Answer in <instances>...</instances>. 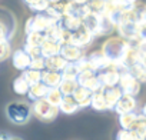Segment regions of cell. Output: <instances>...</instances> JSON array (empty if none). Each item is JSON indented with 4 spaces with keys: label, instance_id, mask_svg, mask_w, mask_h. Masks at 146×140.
Instances as JSON below:
<instances>
[{
    "label": "cell",
    "instance_id": "cell-1",
    "mask_svg": "<svg viewBox=\"0 0 146 140\" xmlns=\"http://www.w3.org/2000/svg\"><path fill=\"white\" fill-rule=\"evenodd\" d=\"M130 46H132V43L127 42L126 39H123L120 36H110L109 39L105 40L100 50L112 64H115L120 70H123L122 63H123V59H125L127 50L130 49Z\"/></svg>",
    "mask_w": 146,
    "mask_h": 140
},
{
    "label": "cell",
    "instance_id": "cell-2",
    "mask_svg": "<svg viewBox=\"0 0 146 140\" xmlns=\"http://www.w3.org/2000/svg\"><path fill=\"white\" fill-rule=\"evenodd\" d=\"M6 117L16 126H23L30 122L33 117L32 103L27 100H13L6 104Z\"/></svg>",
    "mask_w": 146,
    "mask_h": 140
},
{
    "label": "cell",
    "instance_id": "cell-3",
    "mask_svg": "<svg viewBox=\"0 0 146 140\" xmlns=\"http://www.w3.org/2000/svg\"><path fill=\"white\" fill-rule=\"evenodd\" d=\"M59 22L56 19H53L52 16H49L46 12L43 13H36L35 16L29 17L26 24H25V33H30V32H42L46 33L50 27H53L54 24H57Z\"/></svg>",
    "mask_w": 146,
    "mask_h": 140
},
{
    "label": "cell",
    "instance_id": "cell-4",
    "mask_svg": "<svg viewBox=\"0 0 146 140\" xmlns=\"http://www.w3.org/2000/svg\"><path fill=\"white\" fill-rule=\"evenodd\" d=\"M32 110H33V116L36 119H39L40 122H46V123L57 119V116L60 113L59 107L50 104L46 99L32 102Z\"/></svg>",
    "mask_w": 146,
    "mask_h": 140
},
{
    "label": "cell",
    "instance_id": "cell-5",
    "mask_svg": "<svg viewBox=\"0 0 146 140\" xmlns=\"http://www.w3.org/2000/svg\"><path fill=\"white\" fill-rule=\"evenodd\" d=\"M17 22L13 15L6 7H0V40H12L16 33Z\"/></svg>",
    "mask_w": 146,
    "mask_h": 140
},
{
    "label": "cell",
    "instance_id": "cell-6",
    "mask_svg": "<svg viewBox=\"0 0 146 140\" xmlns=\"http://www.w3.org/2000/svg\"><path fill=\"white\" fill-rule=\"evenodd\" d=\"M140 82L129 72V70H122L120 72V80H119V87L123 92V94L129 96H137L140 92Z\"/></svg>",
    "mask_w": 146,
    "mask_h": 140
},
{
    "label": "cell",
    "instance_id": "cell-7",
    "mask_svg": "<svg viewBox=\"0 0 146 140\" xmlns=\"http://www.w3.org/2000/svg\"><path fill=\"white\" fill-rule=\"evenodd\" d=\"M120 72L122 70L112 64L109 66L108 69L102 70V72L98 73L99 76V80H100V85L102 87H113V86H117L119 85V80H120Z\"/></svg>",
    "mask_w": 146,
    "mask_h": 140
},
{
    "label": "cell",
    "instance_id": "cell-8",
    "mask_svg": "<svg viewBox=\"0 0 146 140\" xmlns=\"http://www.w3.org/2000/svg\"><path fill=\"white\" fill-rule=\"evenodd\" d=\"M78 83L79 86L90 90L92 93L98 92L102 89V85H100V80H99V76L96 72H93V70H85V72L79 73L78 76Z\"/></svg>",
    "mask_w": 146,
    "mask_h": 140
},
{
    "label": "cell",
    "instance_id": "cell-9",
    "mask_svg": "<svg viewBox=\"0 0 146 140\" xmlns=\"http://www.w3.org/2000/svg\"><path fill=\"white\" fill-rule=\"evenodd\" d=\"M93 40H95L93 33H92V32H89V30H88L83 24H82L78 30L72 32V39H70V43H72V44H76V46H79V47H82V49L88 47V46H89Z\"/></svg>",
    "mask_w": 146,
    "mask_h": 140
},
{
    "label": "cell",
    "instance_id": "cell-10",
    "mask_svg": "<svg viewBox=\"0 0 146 140\" xmlns=\"http://www.w3.org/2000/svg\"><path fill=\"white\" fill-rule=\"evenodd\" d=\"M86 57L89 60L90 69L93 70V72H96V73H99V72H102V70L108 69L109 66H112V63L105 57V54L102 53V50H95L90 54H86Z\"/></svg>",
    "mask_w": 146,
    "mask_h": 140
},
{
    "label": "cell",
    "instance_id": "cell-11",
    "mask_svg": "<svg viewBox=\"0 0 146 140\" xmlns=\"http://www.w3.org/2000/svg\"><path fill=\"white\" fill-rule=\"evenodd\" d=\"M60 54H62V57L67 63H76L78 60H80L85 56V49H82V47H79L76 44L67 43V44H63L62 46Z\"/></svg>",
    "mask_w": 146,
    "mask_h": 140
},
{
    "label": "cell",
    "instance_id": "cell-12",
    "mask_svg": "<svg viewBox=\"0 0 146 140\" xmlns=\"http://www.w3.org/2000/svg\"><path fill=\"white\" fill-rule=\"evenodd\" d=\"M137 107V102L135 96H129V94H122V97L119 99V102L116 103V106L113 107V110L120 116V114H126V113H132L136 112Z\"/></svg>",
    "mask_w": 146,
    "mask_h": 140
},
{
    "label": "cell",
    "instance_id": "cell-13",
    "mask_svg": "<svg viewBox=\"0 0 146 140\" xmlns=\"http://www.w3.org/2000/svg\"><path fill=\"white\" fill-rule=\"evenodd\" d=\"M30 60L32 57L25 52V49H17L12 53V63L19 72H25L26 69L30 67Z\"/></svg>",
    "mask_w": 146,
    "mask_h": 140
},
{
    "label": "cell",
    "instance_id": "cell-14",
    "mask_svg": "<svg viewBox=\"0 0 146 140\" xmlns=\"http://www.w3.org/2000/svg\"><path fill=\"white\" fill-rule=\"evenodd\" d=\"M92 92L82 87V86H78V89L75 90L72 96L75 97V100L78 102L79 107L80 109H86V107H90V103H92Z\"/></svg>",
    "mask_w": 146,
    "mask_h": 140
},
{
    "label": "cell",
    "instance_id": "cell-15",
    "mask_svg": "<svg viewBox=\"0 0 146 140\" xmlns=\"http://www.w3.org/2000/svg\"><path fill=\"white\" fill-rule=\"evenodd\" d=\"M63 80V76H62V72H53V70H43L42 72V82L49 87H59V85L62 83Z\"/></svg>",
    "mask_w": 146,
    "mask_h": 140
},
{
    "label": "cell",
    "instance_id": "cell-16",
    "mask_svg": "<svg viewBox=\"0 0 146 140\" xmlns=\"http://www.w3.org/2000/svg\"><path fill=\"white\" fill-rule=\"evenodd\" d=\"M103 94H105V99H106L109 110H113V107L116 106V103L122 97L123 92L120 90L119 86H113V87H103Z\"/></svg>",
    "mask_w": 146,
    "mask_h": 140
},
{
    "label": "cell",
    "instance_id": "cell-17",
    "mask_svg": "<svg viewBox=\"0 0 146 140\" xmlns=\"http://www.w3.org/2000/svg\"><path fill=\"white\" fill-rule=\"evenodd\" d=\"M99 23H100V15H95V13H88L83 20H82V24L93 33L95 37H99Z\"/></svg>",
    "mask_w": 146,
    "mask_h": 140
},
{
    "label": "cell",
    "instance_id": "cell-18",
    "mask_svg": "<svg viewBox=\"0 0 146 140\" xmlns=\"http://www.w3.org/2000/svg\"><path fill=\"white\" fill-rule=\"evenodd\" d=\"M59 110H60V113H64V114H75L76 112L80 110V107L73 96H63V99L59 104Z\"/></svg>",
    "mask_w": 146,
    "mask_h": 140
},
{
    "label": "cell",
    "instance_id": "cell-19",
    "mask_svg": "<svg viewBox=\"0 0 146 140\" xmlns=\"http://www.w3.org/2000/svg\"><path fill=\"white\" fill-rule=\"evenodd\" d=\"M60 49H62V44L54 42V40H50L46 37V40L42 43L40 46V52H42V56L46 59V57H52V56H56V54H60Z\"/></svg>",
    "mask_w": 146,
    "mask_h": 140
},
{
    "label": "cell",
    "instance_id": "cell-20",
    "mask_svg": "<svg viewBox=\"0 0 146 140\" xmlns=\"http://www.w3.org/2000/svg\"><path fill=\"white\" fill-rule=\"evenodd\" d=\"M47 92H49V87H47L43 82H40V83H36V85L30 86L29 93H27V97H29V100H32V102L40 100V99H44V97H46Z\"/></svg>",
    "mask_w": 146,
    "mask_h": 140
},
{
    "label": "cell",
    "instance_id": "cell-21",
    "mask_svg": "<svg viewBox=\"0 0 146 140\" xmlns=\"http://www.w3.org/2000/svg\"><path fill=\"white\" fill-rule=\"evenodd\" d=\"M67 66V61L62 57V54H56L52 57H46V70L53 72H63V69Z\"/></svg>",
    "mask_w": 146,
    "mask_h": 140
},
{
    "label": "cell",
    "instance_id": "cell-22",
    "mask_svg": "<svg viewBox=\"0 0 146 140\" xmlns=\"http://www.w3.org/2000/svg\"><path fill=\"white\" fill-rule=\"evenodd\" d=\"M90 107L95 109L96 112H106V110H109L108 103H106V99H105V94H103V87L92 94Z\"/></svg>",
    "mask_w": 146,
    "mask_h": 140
},
{
    "label": "cell",
    "instance_id": "cell-23",
    "mask_svg": "<svg viewBox=\"0 0 146 140\" xmlns=\"http://www.w3.org/2000/svg\"><path fill=\"white\" fill-rule=\"evenodd\" d=\"M130 130L136 134L137 140H143L145 139V134H146V117L142 113L137 114V119H136V122H135V124H133V127Z\"/></svg>",
    "mask_w": 146,
    "mask_h": 140
},
{
    "label": "cell",
    "instance_id": "cell-24",
    "mask_svg": "<svg viewBox=\"0 0 146 140\" xmlns=\"http://www.w3.org/2000/svg\"><path fill=\"white\" fill-rule=\"evenodd\" d=\"M29 89H30V85L26 82V79L20 75L17 76L15 80H13V92L19 96H27L29 93Z\"/></svg>",
    "mask_w": 146,
    "mask_h": 140
},
{
    "label": "cell",
    "instance_id": "cell-25",
    "mask_svg": "<svg viewBox=\"0 0 146 140\" xmlns=\"http://www.w3.org/2000/svg\"><path fill=\"white\" fill-rule=\"evenodd\" d=\"M79 83L76 79H63L62 83L59 85V90L63 93V96H72L78 89Z\"/></svg>",
    "mask_w": 146,
    "mask_h": 140
},
{
    "label": "cell",
    "instance_id": "cell-26",
    "mask_svg": "<svg viewBox=\"0 0 146 140\" xmlns=\"http://www.w3.org/2000/svg\"><path fill=\"white\" fill-rule=\"evenodd\" d=\"M60 24H62L64 29H67L69 32H75V30H78V29L82 26V20L78 19V17H75V16L67 15V16H64V17L60 20Z\"/></svg>",
    "mask_w": 146,
    "mask_h": 140
},
{
    "label": "cell",
    "instance_id": "cell-27",
    "mask_svg": "<svg viewBox=\"0 0 146 140\" xmlns=\"http://www.w3.org/2000/svg\"><path fill=\"white\" fill-rule=\"evenodd\" d=\"M137 114L136 112H132V113H126V114H120L119 116V124L122 129H126V130H130L137 119Z\"/></svg>",
    "mask_w": 146,
    "mask_h": 140
},
{
    "label": "cell",
    "instance_id": "cell-28",
    "mask_svg": "<svg viewBox=\"0 0 146 140\" xmlns=\"http://www.w3.org/2000/svg\"><path fill=\"white\" fill-rule=\"evenodd\" d=\"M22 76L26 79V82H27L30 86H33V85L42 82V72H39V70L26 69L25 72H22Z\"/></svg>",
    "mask_w": 146,
    "mask_h": 140
},
{
    "label": "cell",
    "instance_id": "cell-29",
    "mask_svg": "<svg viewBox=\"0 0 146 140\" xmlns=\"http://www.w3.org/2000/svg\"><path fill=\"white\" fill-rule=\"evenodd\" d=\"M129 72L140 82V83H146V66L142 64V63H136L133 64L132 67L127 69Z\"/></svg>",
    "mask_w": 146,
    "mask_h": 140
},
{
    "label": "cell",
    "instance_id": "cell-30",
    "mask_svg": "<svg viewBox=\"0 0 146 140\" xmlns=\"http://www.w3.org/2000/svg\"><path fill=\"white\" fill-rule=\"evenodd\" d=\"M44 40H46V33H42V32H30L26 34V43L32 46L40 47Z\"/></svg>",
    "mask_w": 146,
    "mask_h": 140
},
{
    "label": "cell",
    "instance_id": "cell-31",
    "mask_svg": "<svg viewBox=\"0 0 146 140\" xmlns=\"http://www.w3.org/2000/svg\"><path fill=\"white\" fill-rule=\"evenodd\" d=\"M44 99H46L50 104L59 107V104H60V102H62V99H63V93L59 90V87H52V89H49V92H47V94H46Z\"/></svg>",
    "mask_w": 146,
    "mask_h": 140
},
{
    "label": "cell",
    "instance_id": "cell-32",
    "mask_svg": "<svg viewBox=\"0 0 146 140\" xmlns=\"http://www.w3.org/2000/svg\"><path fill=\"white\" fill-rule=\"evenodd\" d=\"M79 73L80 72H79L76 63H67V66L63 69V72H62V76H63V79H76L78 80Z\"/></svg>",
    "mask_w": 146,
    "mask_h": 140
},
{
    "label": "cell",
    "instance_id": "cell-33",
    "mask_svg": "<svg viewBox=\"0 0 146 140\" xmlns=\"http://www.w3.org/2000/svg\"><path fill=\"white\" fill-rule=\"evenodd\" d=\"M105 5H106V0H89L86 6H88L90 13L102 15L103 10H105Z\"/></svg>",
    "mask_w": 146,
    "mask_h": 140
},
{
    "label": "cell",
    "instance_id": "cell-34",
    "mask_svg": "<svg viewBox=\"0 0 146 140\" xmlns=\"http://www.w3.org/2000/svg\"><path fill=\"white\" fill-rule=\"evenodd\" d=\"M12 43L10 40H0V61H5L12 57Z\"/></svg>",
    "mask_w": 146,
    "mask_h": 140
},
{
    "label": "cell",
    "instance_id": "cell-35",
    "mask_svg": "<svg viewBox=\"0 0 146 140\" xmlns=\"http://www.w3.org/2000/svg\"><path fill=\"white\" fill-rule=\"evenodd\" d=\"M133 9H135V13H136V17H137V23L146 24V5L137 2Z\"/></svg>",
    "mask_w": 146,
    "mask_h": 140
},
{
    "label": "cell",
    "instance_id": "cell-36",
    "mask_svg": "<svg viewBox=\"0 0 146 140\" xmlns=\"http://www.w3.org/2000/svg\"><path fill=\"white\" fill-rule=\"evenodd\" d=\"M109 2L112 3V5H115L117 9H120L122 12H125V10H129V9H132L139 0H109Z\"/></svg>",
    "mask_w": 146,
    "mask_h": 140
},
{
    "label": "cell",
    "instance_id": "cell-37",
    "mask_svg": "<svg viewBox=\"0 0 146 140\" xmlns=\"http://www.w3.org/2000/svg\"><path fill=\"white\" fill-rule=\"evenodd\" d=\"M29 69H33V70H39V72H43L46 69V59L43 56H36V57H32L30 60V67Z\"/></svg>",
    "mask_w": 146,
    "mask_h": 140
},
{
    "label": "cell",
    "instance_id": "cell-38",
    "mask_svg": "<svg viewBox=\"0 0 146 140\" xmlns=\"http://www.w3.org/2000/svg\"><path fill=\"white\" fill-rule=\"evenodd\" d=\"M135 47H136V52H137L139 63L146 66V42H136Z\"/></svg>",
    "mask_w": 146,
    "mask_h": 140
},
{
    "label": "cell",
    "instance_id": "cell-39",
    "mask_svg": "<svg viewBox=\"0 0 146 140\" xmlns=\"http://www.w3.org/2000/svg\"><path fill=\"white\" fill-rule=\"evenodd\" d=\"M116 140H137V137H136V134L132 130L120 129L116 133Z\"/></svg>",
    "mask_w": 146,
    "mask_h": 140
},
{
    "label": "cell",
    "instance_id": "cell-40",
    "mask_svg": "<svg viewBox=\"0 0 146 140\" xmlns=\"http://www.w3.org/2000/svg\"><path fill=\"white\" fill-rule=\"evenodd\" d=\"M23 49H25V52L30 56V57H36V56H42V52H40V47H37V46H32V44H27V43H25V46H23Z\"/></svg>",
    "mask_w": 146,
    "mask_h": 140
},
{
    "label": "cell",
    "instance_id": "cell-41",
    "mask_svg": "<svg viewBox=\"0 0 146 140\" xmlns=\"http://www.w3.org/2000/svg\"><path fill=\"white\" fill-rule=\"evenodd\" d=\"M137 39H139V42H146V24H139Z\"/></svg>",
    "mask_w": 146,
    "mask_h": 140
},
{
    "label": "cell",
    "instance_id": "cell-42",
    "mask_svg": "<svg viewBox=\"0 0 146 140\" xmlns=\"http://www.w3.org/2000/svg\"><path fill=\"white\" fill-rule=\"evenodd\" d=\"M10 139H12V134L10 133L0 130V140H10Z\"/></svg>",
    "mask_w": 146,
    "mask_h": 140
},
{
    "label": "cell",
    "instance_id": "cell-43",
    "mask_svg": "<svg viewBox=\"0 0 146 140\" xmlns=\"http://www.w3.org/2000/svg\"><path fill=\"white\" fill-rule=\"evenodd\" d=\"M70 2L76 3V5H88V2H89V0H70Z\"/></svg>",
    "mask_w": 146,
    "mask_h": 140
},
{
    "label": "cell",
    "instance_id": "cell-44",
    "mask_svg": "<svg viewBox=\"0 0 146 140\" xmlns=\"http://www.w3.org/2000/svg\"><path fill=\"white\" fill-rule=\"evenodd\" d=\"M23 2H25L27 6H32L33 3H36V2H37V0H23Z\"/></svg>",
    "mask_w": 146,
    "mask_h": 140
},
{
    "label": "cell",
    "instance_id": "cell-45",
    "mask_svg": "<svg viewBox=\"0 0 146 140\" xmlns=\"http://www.w3.org/2000/svg\"><path fill=\"white\" fill-rule=\"evenodd\" d=\"M49 2V5H56V3H60L62 0H47Z\"/></svg>",
    "mask_w": 146,
    "mask_h": 140
},
{
    "label": "cell",
    "instance_id": "cell-46",
    "mask_svg": "<svg viewBox=\"0 0 146 140\" xmlns=\"http://www.w3.org/2000/svg\"><path fill=\"white\" fill-rule=\"evenodd\" d=\"M140 113H142V114H143V116L146 117V104H145V106L142 107V112H140Z\"/></svg>",
    "mask_w": 146,
    "mask_h": 140
},
{
    "label": "cell",
    "instance_id": "cell-47",
    "mask_svg": "<svg viewBox=\"0 0 146 140\" xmlns=\"http://www.w3.org/2000/svg\"><path fill=\"white\" fill-rule=\"evenodd\" d=\"M10 140H23L22 137H19V136H12V139Z\"/></svg>",
    "mask_w": 146,
    "mask_h": 140
},
{
    "label": "cell",
    "instance_id": "cell-48",
    "mask_svg": "<svg viewBox=\"0 0 146 140\" xmlns=\"http://www.w3.org/2000/svg\"><path fill=\"white\" fill-rule=\"evenodd\" d=\"M145 139H146V134H145Z\"/></svg>",
    "mask_w": 146,
    "mask_h": 140
},
{
    "label": "cell",
    "instance_id": "cell-49",
    "mask_svg": "<svg viewBox=\"0 0 146 140\" xmlns=\"http://www.w3.org/2000/svg\"><path fill=\"white\" fill-rule=\"evenodd\" d=\"M143 140H146V139H143Z\"/></svg>",
    "mask_w": 146,
    "mask_h": 140
}]
</instances>
